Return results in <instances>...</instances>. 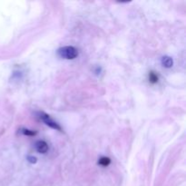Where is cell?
I'll use <instances>...</instances> for the list:
<instances>
[{
    "instance_id": "obj_4",
    "label": "cell",
    "mask_w": 186,
    "mask_h": 186,
    "mask_svg": "<svg viewBox=\"0 0 186 186\" xmlns=\"http://www.w3.org/2000/svg\"><path fill=\"white\" fill-rule=\"evenodd\" d=\"M162 65H163L164 67H166V68H170V67L173 66L174 61H173L172 57L165 55V56H163V57L162 58Z\"/></svg>"
},
{
    "instance_id": "obj_1",
    "label": "cell",
    "mask_w": 186,
    "mask_h": 186,
    "mask_svg": "<svg viewBox=\"0 0 186 186\" xmlns=\"http://www.w3.org/2000/svg\"><path fill=\"white\" fill-rule=\"evenodd\" d=\"M57 54L60 57L69 60V59H75L78 55V51L75 47L67 46V47L59 48L57 50Z\"/></svg>"
},
{
    "instance_id": "obj_7",
    "label": "cell",
    "mask_w": 186,
    "mask_h": 186,
    "mask_svg": "<svg viewBox=\"0 0 186 186\" xmlns=\"http://www.w3.org/2000/svg\"><path fill=\"white\" fill-rule=\"evenodd\" d=\"M22 134L25 135H30V136H34L36 135L37 133L36 131H32V130H28V129H22Z\"/></svg>"
},
{
    "instance_id": "obj_3",
    "label": "cell",
    "mask_w": 186,
    "mask_h": 186,
    "mask_svg": "<svg viewBox=\"0 0 186 186\" xmlns=\"http://www.w3.org/2000/svg\"><path fill=\"white\" fill-rule=\"evenodd\" d=\"M35 147H36V150L40 153H46L47 151H48V145L45 141H37L35 144Z\"/></svg>"
},
{
    "instance_id": "obj_8",
    "label": "cell",
    "mask_w": 186,
    "mask_h": 186,
    "mask_svg": "<svg viewBox=\"0 0 186 186\" xmlns=\"http://www.w3.org/2000/svg\"><path fill=\"white\" fill-rule=\"evenodd\" d=\"M27 160L31 163H37V158L35 156H28Z\"/></svg>"
},
{
    "instance_id": "obj_6",
    "label": "cell",
    "mask_w": 186,
    "mask_h": 186,
    "mask_svg": "<svg viewBox=\"0 0 186 186\" xmlns=\"http://www.w3.org/2000/svg\"><path fill=\"white\" fill-rule=\"evenodd\" d=\"M110 163H111V160H110V158H108V157H101L100 159H99V161H98V163L100 164V165H102V166H108L109 164H110Z\"/></svg>"
},
{
    "instance_id": "obj_2",
    "label": "cell",
    "mask_w": 186,
    "mask_h": 186,
    "mask_svg": "<svg viewBox=\"0 0 186 186\" xmlns=\"http://www.w3.org/2000/svg\"><path fill=\"white\" fill-rule=\"evenodd\" d=\"M38 115H39V118H40L47 125H48L49 127H51V128H53V129H55V130H57V131H62L61 126H60L56 122H54V121L50 117V115H48V114L43 113V112H39V113H38Z\"/></svg>"
},
{
    "instance_id": "obj_5",
    "label": "cell",
    "mask_w": 186,
    "mask_h": 186,
    "mask_svg": "<svg viewBox=\"0 0 186 186\" xmlns=\"http://www.w3.org/2000/svg\"><path fill=\"white\" fill-rule=\"evenodd\" d=\"M148 77H149L150 83H152V84H156L158 82V75L155 72H150Z\"/></svg>"
}]
</instances>
